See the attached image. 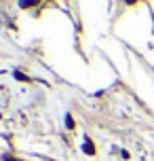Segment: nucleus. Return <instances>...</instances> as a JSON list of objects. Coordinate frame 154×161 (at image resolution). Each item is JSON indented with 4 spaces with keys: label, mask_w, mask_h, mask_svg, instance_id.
Instances as JSON below:
<instances>
[{
    "label": "nucleus",
    "mask_w": 154,
    "mask_h": 161,
    "mask_svg": "<svg viewBox=\"0 0 154 161\" xmlns=\"http://www.w3.org/2000/svg\"><path fill=\"white\" fill-rule=\"evenodd\" d=\"M82 148H85V153H87V155H93V153H95V151H93V144H91L89 138L85 140V146H82Z\"/></svg>",
    "instance_id": "obj_1"
},
{
    "label": "nucleus",
    "mask_w": 154,
    "mask_h": 161,
    "mask_svg": "<svg viewBox=\"0 0 154 161\" xmlns=\"http://www.w3.org/2000/svg\"><path fill=\"white\" fill-rule=\"evenodd\" d=\"M65 121H68V127H74V119H72V117H70V114L65 117Z\"/></svg>",
    "instance_id": "obj_2"
}]
</instances>
